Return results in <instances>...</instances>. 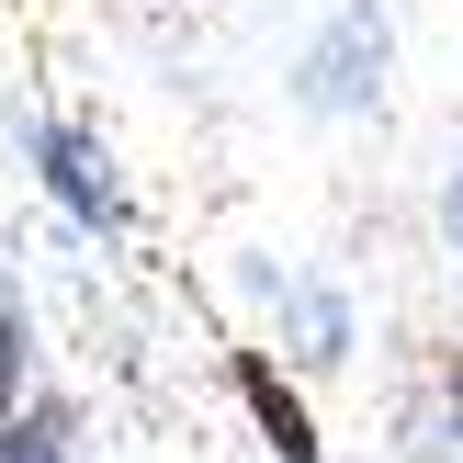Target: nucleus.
<instances>
[{
    "mask_svg": "<svg viewBox=\"0 0 463 463\" xmlns=\"http://www.w3.org/2000/svg\"><path fill=\"white\" fill-rule=\"evenodd\" d=\"M238 384H249V407L271 419V441H283V463H317V441H306V407L271 384V362H238Z\"/></svg>",
    "mask_w": 463,
    "mask_h": 463,
    "instance_id": "nucleus-1",
    "label": "nucleus"
},
{
    "mask_svg": "<svg viewBox=\"0 0 463 463\" xmlns=\"http://www.w3.org/2000/svg\"><path fill=\"white\" fill-rule=\"evenodd\" d=\"M0 463H57V441L45 430H0Z\"/></svg>",
    "mask_w": 463,
    "mask_h": 463,
    "instance_id": "nucleus-2",
    "label": "nucleus"
},
{
    "mask_svg": "<svg viewBox=\"0 0 463 463\" xmlns=\"http://www.w3.org/2000/svg\"><path fill=\"white\" fill-rule=\"evenodd\" d=\"M12 373H23V328L0 317V396H12Z\"/></svg>",
    "mask_w": 463,
    "mask_h": 463,
    "instance_id": "nucleus-3",
    "label": "nucleus"
},
{
    "mask_svg": "<svg viewBox=\"0 0 463 463\" xmlns=\"http://www.w3.org/2000/svg\"><path fill=\"white\" fill-rule=\"evenodd\" d=\"M452 407H463V362H452Z\"/></svg>",
    "mask_w": 463,
    "mask_h": 463,
    "instance_id": "nucleus-4",
    "label": "nucleus"
},
{
    "mask_svg": "<svg viewBox=\"0 0 463 463\" xmlns=\"http://www.w3.org/2000/svg\"><path fill=\"white\" fill-rule=\"evenodd\" d=\"M452 226H463V193H452Z\"/></svg>",
    "mask_w": 463,
    "mask_h": 463,
    "instance_id": "nucleus-5",
    "label": "nucleus"
}]
</instances>
